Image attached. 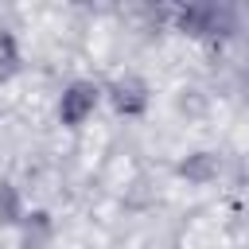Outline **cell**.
Returning a JSON list of instances; mask_svg holds the SVG:
<instances>
[{
    "mask_svg": "<svg viewBox=\"0 0 249 249\" xmlns=\"http://www.w3.org/2000/svg\"><path fill=\"white\" fill-rule=\"evenodd\" d=\"M187 183H195V187H206L214 175H218V156L214 152H191L179 167H175Z\"/></svg>",
    "mask_w": 249,
    "mask_h": 249,
    "instance_id": "277c9868",
    "label": "cell"
},
{
    "mask_svg": "<svg viewBox=\"0 0 249 249\" xmlns=\"http://www.w3.org/2000/svg\"><path fill=\"white\" fill-rule=\"evenodd\" d=\"M51 233H54V222H51L47 210L23 214V222H19V245L23 249H47L51 245Z\"/></svg>",
    "mask_w": 249,
    "mask_h": 249,
    "instance_id": "3957f363",
    "label": "cell"
},
{
    "mask_svg": "<svg viewBox=\"0 0 249 249\" xmlns=\"http://www.w3.org/2000/svg\"><path fill=\"white\" fill-rule=\"evenodd\" d=\"M97 101H101V89L93 82H70L62 89V97H58V121L70 124V128H78L97 109Z\"/></svg>",
    "mask_w": 249,
    "mask_h": 249,
    "instance_id": "6da1fadb",
    "label": "cell"
},
{
    "mask_svg": "<svg viewBox=\"0 0 249 249\" xmlns=\"http://www.w3.org/2000/svg\"><path fill=\"white\" fill-rule=\"evenodd\" d=\"M148 101H152L148 82L136 78V74H124V78H117V82L109 86V105H113L121 117H140V113L148 109Z\"/></svg>",
    "mask_w": 249,
    "mask_h": 249,
    "instance_id": "7a4b0ae2",
    "label": "cell"
},
{
    "mask_svg": "<svg viewBox=\"0 0 249 249\" xmlns=\"http://www.w3.org/2000/svg\"><path fill=\"white\" fill-rule=\"evenodd\" d=\"M19 222H23V198L16 183L0 179V226H19Z\"/></svg>",
    "mask_w": 249,
    "mask_h": 249,
    "instance_id": "5b68a950",
    "label": "cell"
},
{
    "mask_svg": "<svg viewBox=\"0 0 249 249\" xmlns=\"http://www.w3.org/2000/svg\"><path fill=\"white\" fill-rule=\"evenodd\" d=\"M214 19H218L214 8H183V12H179V27L191 31V35H206V31H214Z\"/></svg>",
    "mask_w": 249,
    "mask_h": 249,
    "instance_id": "8992f818",
    "label": "cell"
},
{
    "mask_svg": "<svg viewBox=\"0 0 249 249\" xmlns=\"http://www.w3.org/2000/svg\"><path fill=\"white\" fill-rule=\"evenodd\" d=\"M16 70H19V43L12 31L0 27V82H8Z\"/></svg>",
    "mask_w": 249,
    "mask_h": 249,
    "instance_id": "52a82bcc",
    "label": "cell"
}]
</instances>
